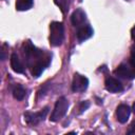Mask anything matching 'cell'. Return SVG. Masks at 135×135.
<instances>
[{
    "label": "cell",
    "mask_w": 135,
    "mask_h": 135,
    "mask_svg": "<svg viewBox=\"0 0 135 135\" xmlns=\"http://www.w3.org/2000/svg\"><path fill=\"white\" fill-rule=\"evenodd\" d=\"M54 1H55L56 5L59 6V8L63 13L68 12V9H69V0H54Z\"/></svg>",
    "instance_id": "cell-14"
},
{
    "label": "cell",
    "mask_w": 135,
    "mask_h": 135,
    "mask_svg": "<svg viewBox=\"0 0 135 135\" xmlns=\"http://www.w3.org/2000/svg\"><path fill=\"white\" fill-rule=\"evenodd\" d=\"M85 20H86V15L81 8H77L76 11H74V13L71 16V21L73 25L76 27H80L84 25Z\"/></svg>",
    "instance_id": "cell-8"
},
{
    "label": "cell",
    "mask_w": 135,
    "mask_h": 135,
    "mask_svg": "<svg viewBox=\"0 0 135 135\" xmlns=\"http://www.w3.org/2000/svg\"><path fill=\"white\" fill-rule=\"evenodd\" d=\"M132 110H133V112H134V113H135V102H134V103H133V109H132Z\"/></svg>",
    "instance_id": "cell-20"
},
{
    "label": "cell",
    "mask_w": 135,
    "mask_h": 135,
    "mask_svg": "<svg viewBox=\"0 0 135 135\" xmlns=\"http://www.w3.org/2000/svg\"><path fill=\"white\" fill-rule=\"evenodd\" d=\"M11 66L16 73H23L24 72V65L16 53H13L11 56Z\"/></svg>",
    "instance_id": "cell-11"
},
{
    "label": "cell",
    "mask_w": 135,
    "mask_h": 135,
    "mask_svg": "<svg viewBox=\"0 0 135 135\" xmlns=\"http://www.w3.org/2000/svg\"><path fill=\"white\" fill-rule=\"evenodd\" d=\"M131 36H132V39L135 41V25L132 27V31H131Z\"/></svg>",
    "instance_id": "cell-19"
},
{
    "label": "cell",
    "mask_w": 135,
    "mask_h": 135,
    "mask_svg": "<svg viewBox=\"0 0 135 135\" xmlns=\"http://www.w3.org/2000/svg\"><path fill=\"white\" fill-rule=\"evenodd\" d=\"M104 85H105L107 91H109L111 93H118V92H121L123 89L121 82L114 77H108L105 79Z\"/></svg>",
    "instance_id": "cell-7"
},
{
    "label": "cell",
    "mask_w": 135,
    "mask_h": 135,
    "mask_svg": "<svg viewBox=\"0 0 135 135\" xmlns=\"http://www.w3.org/2000/svg\"><path fill=\"white\" fill-rule=\"evenodd\" d=\"M12 93H13V96H14L15 99L22 100L24 98V96H25V89L21 84H15L13 86Z\"/></svg>",
    "instance_id": "cell-12"
},
{
    "label": "cell",
    "mask_w": 135,
    "mask_h": 135,
    "mask_svg": "<svg viewBox=\"0 0 135 135\" xmlns=\"http://www.w3.org/2000/svg\"><path fill=\"white\" fill-rule=\"evenodd\" d=\"M130 113H131V110H130L129 105H127V104H119L117 107V110H116V116H117L118 121L121 122V123L127 122L129 117H130Z\"/></svg>",
    "instance_id": "cell-9"
},
{
    "label": "cell",
    "mask_w": 135,
    "mask_h": 135,
    "mask_svg": "<svg viewBox=\"0 0 135 135\" xmlns=\"http://www.w3.org/2000/svg\"><path fill=\"white\" fill-rule=\"evenodd\" d=\"M89 105H90V103H89L88 101H82V102H80V104H79V113H82L83 111H85V110L89 108Z\"/></svg>",
    "instance_id": "cell-15"
},
{
    "label": "cell",
    "mask_w": 135,
    "mask_h": 135,
    "mask_svg": "<svg viewBox=\"0 0 135 135\" xmlns=\"http://www.w3.org/2000/svg\"><path fill=\"white\" fill-rule=\"evenodd\" d=\"M128 134L135 135V120H133L132 123L130 124V127H129V129H128Z\"/></svg>",
    "instance_id": "cell-16"
},
{
    "label": "cell",
    "mask_w": 135,
    "mask_h": 135,
    "mask_svg": "<svg viewBox=\"0 0 135 135\" xmlns=\"http://www.w3.org/2000/svg\"><path fill=\"white\" fill-rule=\"evenodd\" d=\"M89 85V80L86 77L80 75V74H75L72 82V90L76 93L84 92L88 89Z\"/></svg>",
    "instance_id": "cell-4"
},
{
    "label": "cell",
    "mask_w": 135,
    "mask_h": 135,
    "mask_svg": "<svg viewBox=\"0 0 135 135\" xmlns=\"http://www.w3.org/2000/svg\"><path fill=\"white\" fill-rule=\"evenodd\" d=\"M22 52L26 60L27 66L31 69L33 77H39L44 69L50 64L51 56L49 53L37 49L32 44L31 41H26L23 43Z\"/></svg>",
    "instance_id": "cell-1"
},
{
    "label": "cell",
    "mask_w": 135,
    "mask_h": 135,
    "mask_svg": "<svg viewBox=\"0 0 135 135\" xmlns=\"http://www.w3.org/2000/svg\"><path fill=\"white\" fill-rule=\"evenodd\" d=\"M64 38L63 24L58 21H54L50 25V43L53 46H59Z\"/></svg>",
    "instance_id": "cell-2"
},
{
    "label": "cell",
    "mask_w": 135,
    "mask_h": 135,
    "mask_svg": "<svg viewBox=\"0 0 135 135\" xmlns=\"http://www.w3.org/2000/svg\"><path fill=\"white\" fill-rule=\"evenodd\" d=\"M68 109H69V101L66 100L65 97H60L55 103V107L51 114L50 119L52 121H58L65 115Z\"/></svg>",
    "instance_id": "cell-3"
},
{
    "label": "cell",
    "mask_w": 135,
    "mask_h": 135,
    "mask_svg": "<svg viewBox=\"0 0 135 135\" xmlns=\"http://www.w3.org/2000/svg\"><path fill=\"white\" fill-rule=\"evenodd\" d=\"M93 35V30L90 25H82L80 27H78V32H77V38L79 42H82L86 39H89L90 37H92Z\"/></svg>",
    "instance_id": "cell-10"
},
{
    "label": "cell",
    "mask_w": 135,
    "mask_h": 135,
    "mask_svg": "<svg viewBox=\"0 0 135 135\" xmlns=\"http://www.w3.org/2000/svg\"><path fill=\"white\" fill-rule=\"evenodd\" d=\"M33 6V0H16L17 11H27Z\"/></svg>",
    "instance_id": "cell-13"
},
{
    "label": "cell",
    "mask_w": 135,
    "mask_h": 135,
    "mask_svg": "<svg viewBox=\"0 0 135 135\" xmlns=\"http://www.w3.org/2000/svg\"><path fill=\"white\" fill-rule=\"evenodd\" d=\"M115 75L124 78V79H133L135 78V71L133 70V68L127 64H120L116 70H115Z\"/></svg>",
    "instance_id": "cell-6"
},
{
    "label": "cell",
    "mask_w": 135,
    "mask_h": 135,
    "mask_svg": "<svg viewBox=\"0 0 135 135\" xmlns=\"http://www.w3.org/2000/svg\"><path fill=\"white\" fill-rule=\"evenodd\" d=\"M49 112V109L47 108H44L43 110L39 111V112H36V113H31V112H27L24 114V117H25V120L27 123L30 124H37L39 123L40 121H42L46 114Z\"/></svg>",
    "instance_id": "cell-5"
},
{
    "label": "cell",
    "mask_w": 135,
    "mask_h": 135,
    "mask_svg": "<svg viewBox=\"0 0 135 135\" xmlns=\"http://www.w3.org/2000/svg\"><path fill=\"white\" fill-rule=\"evenodd\" d=\"M131 57H135V43L131 46Z\"/></svg>",
    "instance_id": "cell-18"
},
{
    "label": "cell",
    "mask_w": 135,
    "mask_h": 135,
    "mask_svg": "<svg viewBox=\"0 0 135 135\" xmlns=\"http://www.w3.org/2000/svg\"><path fill=\"white\" fill-rule=\"evenodd\" d=\"M130 65L133 68V70L135 71V57H131L130 59Z\"/></svg>",
    "instance_id": "cell-17"
}]
</instances>
